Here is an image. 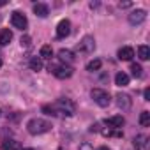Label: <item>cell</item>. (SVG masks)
I'll return each mask as SVG.
<instances>
[{"label": "cell", "instance_id": "9a60e30c", "mask_svg": "<svg viewBox=\"0 0 150 150\" xmlns=\"http://www.w3.org/2000/svg\"><path fill=\"white\" fill-rule=\"evenodd\" d=\"M51 57H53V48H51L50 44H44V46L41 48V51H39V58H41V60H42V58L51 60Z\"/></svg>", "mask_w": 150, "mask_h": 150}, {"label": "cell", "instance_id": "8fae6325", "mask_svg": "<svg viewBox=\"0 0 150 150\" xmlns=\"http://www.w3.org/2000/svg\"><path fill=\"white\" fill-rule=\"evenodd\" d=\"M124 117H120V115H117V117H110V118H106L104 120V124L108 125V127H111V129H120L122 125H124Z\"/></svg>", "mask_w": 150, "mask_h": 150}, {"label": "cell", "instance_id": "d4e9b609", "mask_svg": "<svg viewBox=\"0 0 150 150\" xmlns=\"http://www.w3.org/2000/svg\"><path fill=\"white\" fill-rule=\"evenodd\" d=\"M80 150H94V146L90 143H83V145H80Z\"/></svg>", "mask_w": 150, "mask_h": 150}, {"label": "cell", "instance_id": "7c38bea8", "mask_svg": "<svg viewBox=\"0 0 150 150\" xmlns=\"http://www.w3.org/2000/svg\"><path fill=\"white\" fill-rule=\"evenodd\" d=\"M58 58H60L62 62L72 64V62H74V53H72L71 50H65V48H62V50L58 51Z\"/></svg>", "mask_w": 150, "mask_h": 150}, {"label": "cell", "instance_id": "d6986e66", "mask_svg": "<svg viewBox=\"0 0 150 150\" xmlns=\"http://www.w3.org/2000/svg\"><path fill=\"white\" fill-rule=\"evenodd\" d=\"M28 65H30L32 71H41V69H42V60H41L39 57H32L30 62H28Z\"/></svg>", "mask_w": 150, "mask_h": 150}, {"label": "cell", "instance_id": "30bf717a", "mask_svg": "<svg viewBox=\"0 0 150 150\" xmlns=\"http://www.w3.org/2000/svg\"><path fill=\"white\" fill-rule=\"evenodd\" d=\"M118 60H124V62H127V60H131L132 57H134V50L131 48V46H122L120 50H118Z\"/></svg>", "mask_w": 150, "mask_h": 150}, {"label": "cell", "instance_id": "603a6c76", "mask_svg": "<svg viewBox=\"0 0 150 150\" xmlns=\"http://www.w3.org/2000/svg\"><path fill=\"white\" fill-rule=\"evenodd\" d=\"M131 71H132V76H134V78H141L143 69H141L139 64H131Z\"/></svg>", "mask_w": 150, "mask_h": 150}, {"label": "cell", "instance_id": "cb8c5ba5", "mask_svg": "<svg viewBox=\"0 0 150 150\" xmlns=\"http://www.w3.org/2000/svg\"><path fill=\"white\" fill-rule=\"evenodd\" d=\"M20 42H21V46H28V44H30V37H28V35H23V37L20 39Z\"/></svg>", "mask_w": 150, "mask_h": 150}, {"label": "cell", "instance_id": "ac0fdd59", "mask_svg": "<svg viewBox=\"0 0 150 150\" xmlns=\"http://www.w3.org/2000/svg\"><path fill=\"white\" fill-rule=\"evenodd\" d=\"M2 150H21V148H20V145H18L16 141H13V139H4V141H2Z\"/></svg>", "mask_w": 150, "mask_h": 150}, {"label": "cell", "instance_id": "9c48e42d", "mask_svg": "<svg viewBox=\"0 0 150 150\" xmlns=\"http://www.w3.org/2000/svg\"><path fill=\"white\" fill-rule=\"evenodd\" d=\"M71 34V21L69 20H62L58 25H57V37L58 39H64Z\"/></svg>", "mask_w": 150, "mask_h": 150}, {"label": "cell", "instance_id": "ba28073f", "mask_svg": "<svg viewBox=\"0 0 150 150\" xmlns=\"http://www.w3.org/2000/svg\"><path fill=\"white\" fill-rule=\"evenodd\" d=\"M145 20H146V11H143V9H136L129 14V23L131 25H139Z\"/></svg>", "mask_w": 150, "mask_h": 150}, {"label": "cell", "instance_id": "5b68a950", "mask_svg": "<svg viewBox=\"0 0 150 150\" xmlns=\"http://www.w3.org/2000/svg\"><path fill=\"white\" fill-rule=\"evenodd\" d=\"M76 50H78L80 53H92V51L96 50V41H94V37H92V35H85V37L78 42Z\"/></svg>", "mask_w": 150, "mask_h": 150}, {"label": "cell", "instance_id": "8992f818", "mask_svg": "<svg viewBox=\"0 0 150 150\" xmlns=\"http://www.w3.org/2000/svg\"><path fill=\"white\" fill-rule=\"evenodd\" d=\"M11 23H13L14 28H20V30H25V28L28 27V20H27V16L21 14L20 11H14V13L11 14Z\"/></svg>", "mask_w": 150, "mask_h": 150}, {"label": "cell", "instance_id": "7a4b0ae2", "mask_svg": "<svg viewBox=\"0 0 150 150\" xmlns=\"http://www.w3.org/2000/svg\"><path fill=\"white\" fill-rule=\"evenodd\" d=\"M51 129V124L48 120H42V118H32L28 124H27V131L30 134H42V132H48Z\"/></svg>", "mask_w": 150, "mask_h": 150}, {"label": "cell", "instance_id": "4316f807", "mask_svg": "<svg viewBox=\"0 0 150 150\" xmlns=\"http://www.w3.org/2000/svg\"><path fill=\"white\" fill-rule=\"evenodd\" d=\"M131 6V2H124V4H120V7H129Z\"/></svg>", "mask_w": 150, "mask_h": 150}, {"label": "cell", "instance_id": "7402d4cb", "mask_svg": "<svg viewBox=\"0 0 150 150\" xmlns=\"http://www.w3.org/2000/svg\"><path fill=\"white\" fill-rule=\"evenodd\" d=\"M139 124H141L143 127H148V125H150V113H148V111H141V115H139Z\"/></svg>", "mask_w": 150, "mask_h": 150}, {"label": "cell", "instance_id": "4fadbf2b", "mask_svg": "<svg viewBox=\"0 0 150 150\" xmlns=\"http://www.w3.org/2000/svg\"><path fill=\"white\" fill-rule=\"evenodd\" d=\"M13 41V32L9 28H2L0 30V46H6Z\"/></svg>", "mask_w": 150, "mask_h": 150}, {"label": "cell", "instance_id": "e0dca14e", "mask_svg": "<svg viewBox=\"0 0 150 150\" xmlns=\"http://www.w3.org/2000/svg\"><path fill=\"white\" fill-rule=\"evenodd\" d=\"M146 139H148V138H146L145 134H138V136L132 139V143H134V148H136V150H139V148L146 146Z\"/></svg>", "mask_w": 150, "mask_h": 150}, {"label": "cell", "instance_id": "6da1fadb", "mask_svg": "<svg viewBox=\"0 0 150 150\" xmlns=\"http://www.w3.org/2000/svg\"><path fill=\"white\" fill-rule=\"evenodd\" d=\"M42 111L46 115H53V117H58V115L60 117H71L74 111H76V104L67 97H62L55 104H44Z\"/></svg>", "mask_w": 150, "mask_h": 150}, {"label": "cell", "instance_id": "52a82bcc", "mask_svg": "<svg viewBox=\"0 0 150 150\" xmlns=\"http://www.w3.org/2000/svg\"><path fill=\"white\" fill-rule=\"evenodd\" d=\"M117 106H118L120 110L127 111V110H131V106H132V99H131L127 94L118 92V94H117Z\"/></svg>", "mask_w": 150, "mask_h": 150}, {"label": "cell", "instance_id": "44dd1931", "mask_svg": "<svg viewBox=\"0 0 150 150\" xmlns=\"http://www.w3.org/2000/svg\"><path fill=\"white\" fill-rule=\"evenodd\" d=\"M138 57H139L141 60H148V58H150V48L145 46V44L139 46V48H138Z\"/></svg>", "mask_w": 150, "mask_h": 150}, {"label": "cell", "instance_id": "f1b7e54d", "mask_svg": "<svg viewBox=\"0 0 150 150\" xmlns=\"http://www.w3.org/2000/svg\"><path fill=\"white\" fill-rule=\"evenodd\" d=\"M97 150H110V148H108V146H99Z\"/></svg>", "mask_w": 150, "mask_h": 150}, {"label": "cell", "instance_id": "83f0119b", "mask_svg": "<svg viewBox=\"0 0 150 150\" xmlns=\"http://www.w3.org/2000/svg\"><path fill=\"white\" fill-rule=\"evenodd\" d=\"M7 2H6V0H0V7H2V6H6Z\"/></svg>", "mask_w": 150, "mask_h": 150}, {"label": "cell", "instance_id": "2e32d148", "mask_svg": "<svg viewBox=\"0 0 150 150\" xmlns=\"http://www.w3.org/2000/svg\"><path fill=\"white\" fill-rule=\"evenodd\" d=\"M115 85H118V87H125V85H129V76L125 72H118L117 76H115Z\"/></svg>", "mask_w": 150, "mask_h": 150}, {"label": "cell", "instance_id": "277c9868", "mask_svg": "<svg viewBox=\"0 0 150 150\" xmlns=\"http://www.w3.org/2000/svg\"><path fill=\"white\" fill-rule=\"evenodd\" d=\"M90 96H92V99H94L101 108H106V106H110V103H111V96H110L106 90H103V88H92Z\"/></svg>", "mask_w": 150, "mask_h": 150}, {"label": "cell", "instance_id": "ffe728a7", "mask_svg": "<svg viewBox=\"0 0 150 150\" xmlns=\"http://www.w3.org/2000/svg\"><path fill=\"white\" fill-rule=\"evenodd\" d=\"M101 65H103V60H99V58H94V60H90V62L87 64V71H90V72H94V71H99V69H101Z\"/></svg>", "mask_w": 150, "mask_h": 150}, {"label": "cell", "instance_id": "f546056e", "mask_svg": "<svg viewBox=\"0 0 150 150\" xmlns=\"http://www.w3.org/2000/svg\"><path fill=\"white\" fill-rule=\"evenodd\" d=\"M21 150H34V148H21Z\"/></svg>", "mask_w": 150, "mask_h": 150}, {"label": "cell", "instance_id": "4dcf8cb0", "mask_svg": "<svg viewBox=\"0 0 150 150\" xmlns=\"http://www.w3.org/2000/svg\"><path fill=\"white\" fill-rule=\"evenodd\" d=\"M0 67H2V58H0Z\"/></svg>", "mask_w": 150, "mask_h": 150}, {"label": "cell", "instance_id": "3957f363", "mask_svg": "<svg viewBox=\"0 0 150 150\" xmlns=\"http://www.w3.org/2000/svg\"><path fill=\"white\" fill-rule=\"evenodd\" d=\"M48 71H50L51 74H55L58 80L71 78V76H72V72H74V69H72L71 65H64V64H50Z\"/></svg>", "mask_w": 150, "mask_h": 150}, {"label": "cell", "instance_id": "484cf974", "mask_svg": "<svg viewBox=\"0 0 150 150\" xmlns=\"http://www.w3.org/2000/svg\"><path fill=\"white\" fill-rule=\"evenodd\" d=\"M143 96H145V101H150V88H145Z\"/></svg>", "mask_w": 150, "mask_h": 150}, {"label": "cell", "instance_id": "5bb4252c", "mask_svg": "<svg viewBox=\"0 0 150 150\" xmlns=\"http://www.w3.org/2000/svg\"><path fill=\"white\" fill-rule=\"evenodd\" d=\"M34 13H35V16H39V18H46V16L50 14V9H48L46 4H35V6H34Z\"/></svg>", "mask_w": 150, "mask_h": 150}]
</instances>
